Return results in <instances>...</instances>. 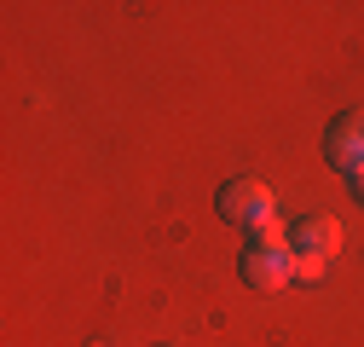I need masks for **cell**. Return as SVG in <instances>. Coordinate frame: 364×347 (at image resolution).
<instances>
[{
  "label": "cell",
  "instance_id": "cell-1",
  "mask_svg": "<svg viewBox=\"0 0 364 347\" xmlns=\"http://www.w3.org/2000/svg\"><path fill=\"white\" fill-rule=\"evenodd\" d=\"M237 272H243V284H249V289H284V284L295 278V249H289V232H284L278 220L260 226V232H249Z\"/></svg>",
  "mask_w": 364,
  "mask_h": 347
},
{
  "label": "cell",
  "instance_id": "cell-2",
  "mask_svg": "<svg viewBox=\"0 0 364 347\" xmlns=\"http://www.w3.org/2000/svg\"><path fill=\"white\" fill-rule=\"evenodd\" d=\"M214 208H220V220L260 232V226H272V220H278V191H272L266 180H249V174H243V180H225V186H220Z\"/></svg>",
  "mask_w": 364,
  "mask_h": 347
},
{
  "label": "cell",
  "instance_id": "cell-3",
  "mask_svg": "<svg viewBox=\"0 0 364 347\" xmlns=\"http://www.w3.org/2000/svg\"><path fill=\"white\" fill-rule=\"evenodd\" d=\"M324 162L347 180H364V105L341 110L330 127H324Z\"/></svg>",
  "mask_w": 364,
  "mask_h": 347
},
{
  "label": "cell",
  "instance_id": "cell-5",
  "mask_svg": "<svg viewBox=\"0 0 364 347\" xmlns=\"http://www.w3.org/2000/svg\"><path fill=\"white\" fill-rule=\"evenodd\" d=\"M353 191H358V203H364V180H353Z\"/></svg>",
  "mask_w": 364,
  "mask_h": 347
},
{
  "label": "cell",
  "instance_id": "cell-4",
  "mask_svg": "<svg viewBox=\"0 0 364 347\" xmlns=\"http://www.w3.org/2000/svg\"><path fill=\"white\" fill-rule=\"evenodd\" d=\"M341 237H347V232H341L336 214H306V220H295V232H289V249H295V260L330 272V260L341 255Z\"/></svg>",
  "mask_w": 364,
  "mask_h": 347
}]
</instances>
